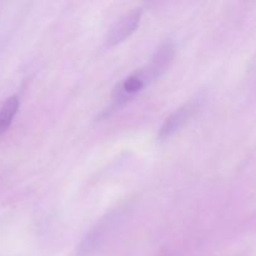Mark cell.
Returning <instances> with one entry per match:
<instances>
[{
    "instance_id": "cell-4",
    "label": "cell",
    "mask_w": 256,
    "mask_h": 256,
    "mask_svg": "<svg viewBox=\"0 0 256 256\" xmlns=\"http://www.w3.org/2000/svg\"><path fill=\"white\" fill-rule=\"evenodd\" d=\"M18 109H19V98L16 95L8 98L4 104L0 106V136L8 132L12 119L16 115Z\"/></svg>"
},
{
    "instance_id": "cell-2",
    "label": "cell",
    "mask_w": 256,
    "mask_h": 256,
    "mask_svg": "<svg viewBox=\"0 0 256 256\" xmlns=\"http://www.w3.org/2000/svg\"><path fill=\"white\" fill-rule=\"evenodd\" d=\"M198 105L195 102H190L188 104H185L184 106H182L180 109H178L176 112H172L169 118L164 122L162 126L159 130V138L162 140L168 139L172 135H174L178 130L182 129L185 124H186L188 120L192 118V115L194 114L195 110H196Z\"/></svg>"
},
{
    "instance_id": "cell-1",
    "label": "cell",
    "mask_w": 256,
    "mask_h": 256,
    "mask_svg": "<svg viewBox=\"0 0 256 256\" xmlns=\"http://www.w3.org/2000/svg\"><path fill=\"white\" fill-rule=\"evenodd\" d=\"M174 55L175 45L170 40H166L158 48L155 54L152 55L150 64H148V66L142 69L148 84L156 80L158 78H160L166 72L168 68L172 64V59H174Z\"/></svg>"
},
{
    "instance_id": "cell-3",
    "label": "cell",
    "mask_w": 256,
    "mask_h": 256,
    "mask_svg": "<svg viewBox=\"0 0 256 256\" xmlns=\"http://www.w3.org/2000/svg\"><path fill=\"white\" fill-rule=\"evenodd\" d=\"M140 22V12H132L122 16L116 24L110 29L108 34L106 42L108 45H116L119 42H124L128 36L135 32Z\"/></svg>"
}]
</instances>
